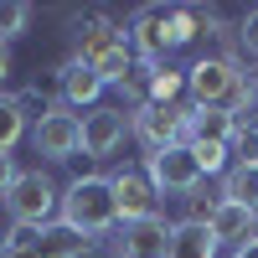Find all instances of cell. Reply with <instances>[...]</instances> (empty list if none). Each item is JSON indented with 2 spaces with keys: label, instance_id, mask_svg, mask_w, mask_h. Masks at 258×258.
<instances>
[{
  "label": "cell",
  "instance_id": "cell-1",
  "mask_svg": "<svg viewBox=\"0 0 258 258\" xmlns=\"http://www.w3.org/2000/svg\"><path fill=\"white\" fill-rule=\"evenodd\" d=\"M57 217L68 227H78V232H88L93 243L109 238V232L119 227L109 176H78V181H68V191H62V202H57Z\"/></svg>",
  "mask_w": 258,
  "mask_h": 258
},
{
  "label": "cell",
  "instance_id": "cell-2",
  "mask_svg": "<svg viewBox=\"0 0 258 258\" xmlns=\"http://www.w3.org/2000/svg\"><path fill=\"white\" fill-rule=\"evenodd\" d=\"M57 202H62V191H57V181L47 176V170H21V176L11 181V191H6V217L16 222V227H47L52 217H57Z\"/></svg>",
  "mask_w": 258,
  "mask_h": 258
},
{
  "label": "cell",
  "instance_id": "cell-3",
  "mask_svg": "<svg viewBox=\"0 0 258 258\" xmlns=\"http://www.w3.org/2000/svg\"><path fill=\"white\" fill-rule=\"evenodd\" d=\"M186 109L191 103H145L129 114V140H140L145 160L170 145H186Z\"/></svg>",
  "mask_w": 258,
  "mask_h": 258
},
{
  "label": "cell",
  "instance_id": "cell-4",
  "mask_svg": "<svg viewBox=\"0 0 258 258\" xmlns=\"http://www.w3.org/2000/svg\"><path fill=\"white\" fill-rule=\"evenodd\" d=\"M31 150H36L41 160H52V165L73 160L78 150H83V114H73V109H62V103H57L47 119L31 124Z\"/></svg>",
  "mask_w": 258,
  "mask_h": 258
},
{
  "label": "cell",
  "instance_id": "cell-5",
  "mask_svg": "<svg viewBox=\"0 0 258 258\" xmlns=\"http://www.w3.org/2000/svg\"><path fill=\"white\" fill-rule=\"evenodd\" d=\"M145 176H150V186H155V197H186V191H197L207 181L197 155H191L186 145H170V150H160V155H150Z\"/></svg>",
  "mask_w": 258,
  "mask_h": 258
},
{
  "label": "cell",
  "instance_id": "cell-6",
  "mask_svg": "<svg viewBox=\"0 0 258 258\" xmlns=\"http://www.w3.org/2000/svg\"><path fill=\"white\" fill-rule=\"evenodd\" d=\"M124 140H129V109L124 103H98V109L83 114V155L88 160L119 155Z\"/></svg>",
  "mask_w": 258,
  "mask_h": 258
},
{
  "label": "cell",
  "instance_id": "cell-7",
  "mask_svg": "<svg viewBox=\"0 0 258 258\" xmlns=\"http://www.w3.org/2000/svg\"><path fill=\"white\" fill-rule=\"evenodd\" d=\"M109 191H114V212H119V222H140L150 217V212H160V197H155V186H150L145 176V165H124L109 176Z\"/></svg>",
  "mask_w": 258,
  "mask_h": 258
},
{
  "label": "cell",
  "instance_id": "cell-8",
  "mask_svg": "<svg viewBox=\"0 0 258 258\" xmlns=\"http://www.w3.org/2000/svg\"><path fill=\"white\" fill-rule=\"evenodd\" d=\"M170 232H176V222L165 212H150V217L129 222L114 238V258H165L170 253Z\"/></svg>",
  "mask_w": 258,
  "mask_h": 258
},
{
  "label": "cell",
  "instance_id": "cell-9",
  "mask_svg": "<svg viewBox=\"0 0 258 258\" xmlns=\"http://www.w3.org/2000/svg\"><path fill=\"white\" fill-rule=\"evenodd\" d=\"M243 68L238 62H227V57H197L191 68L181 73L186 78V103H217L222 109V98L232 88V78H238Z\"/></svg>",
  "mask_w": 258,
  "mask_h": 258
},
{
  "label": "cell",
  "instance_id": "cell-10",
  "mask_svg": "<svg viewBox=\"0 0 258 258\" xmlns=\"http://www.w3.org/2000/svg\"><path fill=\"white\" fill-rule=\"evenodd\" d=\"M124 36H129V52H135V62H145V68H160V62L170 57V41H165V6H145V11L124 26Z\"/></svg>",
  "mask_w": 258,
  "mask_h": 258
},
{
  "label": "cell",
  "instance_id": "cell-11",
  "mask_svg": "<svg viewBox=\"0 0 258 258\" xmlns=\"http://www.w3.org/2000/svg\"><path fill=\"white\" fill-rule=\"evenodd\" d=\"M98 98H103L98 73L88 68V62L68 57V62L57 68V103H62V109H73V114H78V109L88 114V109H98Z\"/></svg>",
  "mask_w": 258,
  "mask_h": 258
},
{
  "label": "cell",
  "instance_id": "cell-12",
  "mask_svg": "<svg viewBox=\"0 0 258 258\" xmlns=\"http://www.w3.org/2000/svg\"><path fill=\"white\" fill-rule=\"evenodd\" d=\"M238 119L217 103H191L186 109V145H232Z\"/></svg>",
  "mask_w": 258,
  "mask_h": 258
},
{
  "label": "cell",
  "instance_id": "cell-13",
  "mask_svg": "<svg viewBox=\"0 0 258 258\" xmlns=\"http://www.w3.org/2000/svg\"><path fill=\"white\" fill-rule=\"evenodd\" d=\"M207 232L217 238V248H243L248 238H258V212H248V207H238V202H217Z\"/></svg>",
  "mask_w": 258,
  "mask_h": 258
},
{
  "label": "cell",
  "instance_id": "cell-14",
  "mask_svg": "<svg viewBox=\"0 0 258 258\" xmlns=\"http://www.w3.org/2000/svg\"><path fill=\"white\" fill-rule=\"evenodd\" d=\"M88 253H93V238L78 232V227H68L62 217H52L36 232V258H88Z\"/></svg>",
  "mask_w": 258,
  "mask_h": 258
},
{
  "label": "cell",
  "instance_id": "cell-15",
  "mask_svg": "<svg viewBox=\"0 0 258 258\" xmlns=\"http://www.w3.org/2000/svg\"><path fill=\"white\" fill-rule=\"evenodd\" d=\"M222 202H238L248 212H258V160H232L222 170V186H217Z\"/></svg>",
  "mask_w": 258,
  "mask_h": 258
},
{
  "label": "cell",
  "instance_id": "cell-16",
  "mask_svg": "<svg viewBox=\"0 0 258 258\" xmlns=\"http://www.w3.org/2000/svg\"><path fill=\"white\" fill-rule=\"evenodd\" d=\"M165 258H217V238H212L202 222H176Z\"/></svg>",
  "mask_w": 258,
  "mask_h": 258
},
{
  "label": "cell",
  "instance_id": "cell-17",
  "mask_svg": "<svg viewBox=\"0 0 258 258\" xmlns=\"http://www.w3.org/2000/svg\"><path fill=\"white\" fill-rule=\"evenodd\" d=\"M222 109L238 119V124H248V114L258 109V78L238 73V78H232V88H227V98H222Z\"/></svg>",
  "mask_w": 258,
  "mask_h": 258
},
{
  "label": "cell",
  "instance_id": "cell-18",
  "mask_svg": "<svg viewBox=\"0 0 258 258\" xmlns=\"http://www.w3.org/2000/svg\"><path fill=\"white\" fill-rule=\"evenodd\" d=\"M21 135H26V114H21L16 93H0V155H11L21 145Z\"/></svg>",
  "mask_w": 258,
  "mask_h": 258
},
{
  "label": "cell",
  "instance_id": "cell-19",
  "mask_svg": "<svg viewBox=\"0 0 258 258\" xmlns=\"http://www.w3.org/2000/svg\"><path fill=\"white\" fill-rule=\"evenodd\" d=\"M26 31H31V6L26 0H0V41L11 47V41L26 36Z\"/></svg>",
  "mask_w": 258,
  "mask_h": 258
},
{
  "label": "cell",
  "instance_id": "cell-20",
  "mask_svg": "<svg viewBox=\"0 0 258 258\" xmlns=\"http://www.w3.org/2000/svg\"><path fill=\"white\" fill-rule=\"evenodd\" d=\"M217 191H207V186H197V191H186V197H181V222H212V212H217Z\"/></svg>",
  "mask_w": 258,
  "mask_h": 258
},
{
  "label": "cell",
  "instance_id": "cell-21",
  "mask_svg": "<svg viewBox=\"0 0 258 258\" xmlns=\"http://www.w3.org/2000/svg\"><path fill=\"white\" fill-rule=\"evenodd\" d=\"M181 93H186V78L170 73L165 62H160V68L150 73V103H181Z\"/></svg>",
  "mask_w": 258,
  "mask_h": 258
},
{
  "label": "cell",
  "instance_id": "cell-22",
  "mask_svg": "<svg viewBox=\"0 0 258 258\" xmlns=\"http://www.w3.org/2000/svg\"><path fill=\"white\" fill-rule=\"evenodd\" d=\"M150 73H155V68H145V62H135V73H129V78L119 83V98L129 103V114L150 103Z\"/></svg>",
  "mask_w": 258,
  "mask_h": 258
},
{
  "label": "cell",
  "instance_id": "cell-23",
  "mask_svg": "<svg viewBox=\"0 0 258 258\" xmlns=\"http://www.w3.org/2000/svg\"><path fill=\"white\" fill-rule=\"evenodd\" d=\"M191 155H197V165H202V176H222V170L232 165L227 160V145H186Z\"/></svg>",
  "mask_w": 258,
  "mask_h": 258
},
{
  "label": "cell",
  "instance_id": "cell-24",
  "mask_svg": "<svg viewBox=\"0 0 258 258\" xmlns=\"http://www.w3.org/2000/svg\"><path fill=\"white\" fill-rule=\"evenodd\" d=\"M238 52L258 62V6H253V11H248V16L238 21Z\"/></svg>",
  "mask_w": 258,
  "mask_h": 258
},
{
  "label": "cell",
  "instance_id": "cell-25",
  "mask_svg": "<svg viewBox=\"0 0 258 258\" xmlns=\"http://www.w3.org/2000/svg\"><path fill=\"white\" fill-rule=\"evenodd\" d=\"M21 176V165H16V155H0V202H6V191H11V181Z\"/></svg>",
  "mask_w": 258,
  "mask_h": 258
},
{
  "label": "cell",
  "instance_id": "cell-26",
  "mask_svg": "<svg viewBox=\"0 0 258 258\" xmlns=\"http://www.w3.org/2000/svg\"><path fill=\"white\" fill-rule=\"evenodd\" d=\"M227 258H258V238H248L243 248H227Z\"/></svg>",
  "mask_w": 258,
  "mask_h": 258
},
{
  "label": "cell",
  "instance_id": "cell-27",
  "mask_svg": "<svg viewBox=\"0 0 258 258\" xmlns=\"http://www.w3.org/2000/svg\"><path fill=\"white\" fill-rule=\"evenodd\" d=\"M6 78H11V47L0 41V83H6Z\"/></svg>",
  "mask_w": 258,
  "mask_h": 258
},
{
  "label": "cell",
  "instance_id": "cell-28",
  "mask_svg": "<svg viewBox=\"0 0 258 258\" xmlns=\"http://www.w3.org/2000/svg\"><path fill=\"white\" fill-rule=\"evenodd\" d=\"M253 135H258V124H253Z\"/></svg>",
  "mask_w": 258,
  "mask_h": 258
}]
</instances>
